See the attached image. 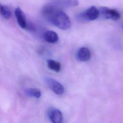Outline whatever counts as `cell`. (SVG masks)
I'll return each instance as SVG.
<instances>
[{"instance_id": "cell-1", "label": "cell", "mask_w": 123, "mask_h": 123, "mask_svg": "<svg viewBox=\"0 0 123 123\" xmlns=\"http://www.w3.org/2000/svg\"><path fill=\"white\" fill-rule=\"evenodd\" d=\"M41 13L45 19L59 28L67 30L70 28L71 22L68 16L59 7L53 3L43 7Z\"/></svg>"}, {"instance_id": "cell-2", "label": "cell", "mask_w": 123, "mask_h": 123, "mask_svg": "<svg viewBox=\"0 0 123 123\" xmlns=\"http://www.w3.org/2000/svg\"><path fill=\"white\" fill-rule=\"evenodd\" d=\"M99 15L98 10L95 6H91L80 13L77 16V19L81 22L93 21L97 19Z\"/></svg>"}, {"instance_id": "cell-3", "label": "cell", "mask_w": 123, "mask_h": 123, "mask_svg": "<svg viewBox=\"0 0 123 123\" xmlns=\"http://www.w3.org/2000/svg\"><path fill=\"white\" fill-rule=\"evenodd\" d=\"M98 11L99 15L104 19L117 21L121 17L120 13L115 9H111L106 7H100Z\"/></svg>"}, {"instance_id": "cell-4", "label": "cell", "mask_w": 123, "mask_h": 123, "mask_svg": "<svg viewBox=\"0 0 123 123\" xmlns=\"http://www.w3.org/2000/svg\"><path fill=\"white\" fill-rule=\"evenodd\" d=\"M46 82L51 90L57 95H61L64 92L63 86L57 80L51 78H46Z\"/></svg>"}, {"instance_id": "cell-5", "label": "cell", "mask_w": 123, "mask_h": 123, "mask_svg": "<svg viewBox=\"0 0 123 123\" xmlns=\"http://www.w3.org/2000/svg\"><path fill=\"white\" fill-rule=\"evenodd\" d=\"M48 115L52 123H62V114L61 111L55 108H50L48 111Z\"/></svg>"}, {"instance_id": "cell-6", "label": "cell", "mask_w": 123, "mask_h": 123, "mask_svg": "<svg viewBox=\"0 0 123 123\" xmlns=\"http://www.w3.org/2000/svg\"><path fill=\"white\" fill-rule=\"evenodd\" d=\"M90 52L89 49L86 47L80 48L76 54L77 59L81 62H87L90 58Z\"/></svg>"}, {"instance_id": "cell-7", "label": "cell", "mask_w": 123, "mask_h": 123, "mask_svg": "<svg viewBox=\"0 0 123 123\" xmlns=\"http://www.w3.org/2000/svg\"><path fill=\"white\" fill-rule=\"evenodd\" d=\"M15 15L19 26L22 28H25L27 22L25 14L22 10L19 8H17L15 10Z\"/></svg>"}, {"instance_id": "cell-8", "label": "cell", "mask_w": 123, "mask_h": 123, "mask_svg": "<svg viewBox=\"0 0 123 123\" xmlns=\"http://www.w3.org/2000/svg\"><path fill=\"white\" fill-rule=\"evenodd\" d=\"M44 40L49 43H55L58 40V36L56 32L51 30L46 31L43 34Z\"/></svg>"}, {"instance_id": "cell-9", "label": "cell", "mask_w": 123, "mask_h": 123, "mask_svg": "<svg viewBox=\"0 0 123 123\" xmlns=\"http://www.w3.org/2000/svg\"><path fill=\"white\" fill-rule=\"evenodd\" d=\"M77 0H54L53 4L59 6L65 7H74L78 5Z\"/></svg>"}, {"instance_id": "cell-10", "label": "cell", "mask_w": 123, "mask_h": 123, "mask_svg": "<svg viewBox=\"0 0 123 123\" xmlns=\"http://www.w3.org/2000/svg\"><path fill=\"white\" fill-rule=\"evenodd\" d=\"M25 93L29 97H34L37 98H40L41 92L40 89L36 88H29L25 90Z\"/></svg>"}, {"instance_id": "cell-11", "label": "cell", "mask_w": 123, "mask_h": 123, "mask_svg": "<svg viewBox=\"0 0 123 123\" xmlns=\"http://www.w3.org/2000/svg\"><path fill=\"white\" fill-rule=\"evenodd\" d=\"M47 64L48 67L51 70L56 72H59L61 71V63L55 60L49 59L47 60Z\"/></svg>"}, {"instance_id": "cell-12", "label": "cell", "mask_w": 123, "mask_h": 123, "mask_svg": "<svg viewBox=\"0 0 123 123\" xmlns=\"http://www.w3.org/2000/svg\"><path fill=\"white\" fill-rule=\"evenodd\" d=\"M0 14L3 17L6 19H10L12 15L10 9L8 7L4 5H1L0 6Z\"/></svg>"}, {"instance_id": "cell-13", "label": "cell", "mask_w": 123, "mask_h": 123, "mask_svg": "<svg viewBox=\"0 0 123 123\" xmlns=\"http://www.w3.org/2000/svg\"><path fill=\"white\" fill-rule=\"evenodd\" d=\"M122 28H123V24L122 25Z\"/></svg>"}]
</instances>
